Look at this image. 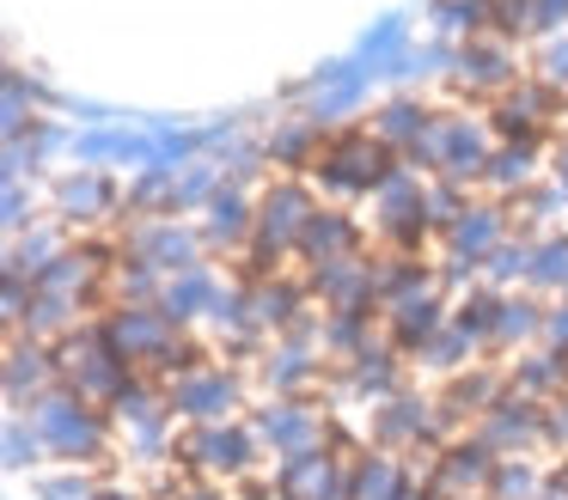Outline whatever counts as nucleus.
Here are the masks:
<instances>
[{"label": "nucleus", "mask_w": 568, "mask_h": 500, "mask_svg": "<svg viewBox=\"0 0 568 500\" xmlns=\"http://www.w3.org/2000/svg\"><path fill=\"white\" fill-rule=\"evenodd\" d=\"M165 402H172V415L190 427H221L245 409V385H239V373H226V366H196V373L165 385Z\"/></svg>", "instance_id": "obj_3"}, {"label": "nucleus", "mask_w": 568, "mask_h": 500, "mask_svg": "<svg viewBox=\"0 0 568 500\" xmlns=\"http://www.w3.org/2000/svg\"><path fill=\"white\" fill-rule=\"evenodd\" d=\"M62 207L74 220H99V207H111V190L99 177H68L62 183Z\"/></svg>", "instance_id": "obj_19"}, {"label": "nucleus", "mask_w": 568, "mask_h": 500, "mask_svg": "<svg viewBox=\"0 0 568 500\" xmlns=\"http://www.w3.org/2000/svg\"><path fill=\"white\" fill-rule=\"evenodd\" d=\"M348 451L312 446L294 458H275V500H355V476H348Z\"/></svg>", "instance_id": "obj_2"}, {"label": "nucleus", "mask_w": 568, "mask_h": 500, "mask_svg": "<svg viewBox=\"0 0 568 500\" xmlns=\"http://www.w3.org/2000/svg\"><path fill=\"white\" fill-rule=\"evenodd\" d=\"M324 177H331L336 190H367V183L385 177V146L348 134V141H336V153L324 159Z\"/></svg>", "instance_id": "obj_10"}, {"label": "nucleus", "mask_w": 568, "mask_h": 500, "mask_svg": "<svg viewBox=\"0 0 568 500\" xmlns=\"http://www.w3.org/2000/svg\"><path fill=\"white\" fill-rule=\"evenodd\" d=\"M31 421H38V433L50 439V458H68V463H99V458H111V415L104 409H92V402H80L68 385H55L50 397L31 409Z\"/></svg>", "instance_id": "obj_1"}, {"label": "nucleus", "mask_w": 568, "mask_h": 500, "mask_svg": "<svg viewBox=\"0 0 568 500\" xmlns=\"http://www.w3.org/2000/svg\"><path fill=\"white\" fill-rule=\"evenodd\" d=\"M99 500H141V494H129V488H99Z\"/></svg>", "instance_id": "obj_28"}, {"label": "nucleus", "mask_w": 568, "mask_h": 500, "mask_svg": "<svg viewBox=\"0 0 568 500\" xmlns=\"http://www.w3.org/2000/svg\"><path fill=\"white\" fill-rule=\"evenodd\" d=\"M0 451H7V470H38L43 458H50V439L38 433V421H31V415H13V421H7V433H0Z\"/></svg>", "instance_id": "obj_13"}, {"label": "nucleus", "mask_w": 568, "mask_h": 500, "mask_svg": "<svg viewBox=\"0 0 568 500\" xmlns=\"http://www.w3.org/2000/svg\"><path fill=\"white\" fill-rule=\"evenodd\" d=\"M348 476H355V500H404L416 488V470L397 451H373V446L348 463Z\"/></svg>", "instance_id": "obj_9"}, {"label": "nucleus", "mask_w": 568, "mask_h": 500, "mask_svg": "<svg viewBox=\"0 0 568 500\" xmlns=\"http://www.w3.org/2000/svg\"><path fill=\"white\" fill-rule=\"evenodd\" d=\"M495 451L483 446L477 433H465V439H453V446L440 451V458L428 463V488L440 500H465V494H489V476H495Z\"/></svg>", "instance_id": "obj_7"}, {"label": "nucleus", "mask_w": 568, "mask_h": 500, "mask_svg": "<svg viewBox=\"0 0 568 500\" xmlns=\"http://www.w3.org/2000/svg\"><path fill=\"white\" fill-rule=\"evenodd\" d=\"M404 43V19H385L379 31H367V43H361V55H373V61H385L392 49Z\"/></svg>", "instance_id": "obj_24"}, {"label": "nucleus", "mask_w": 568, "mask_h": 500, "mask_svg": "<svg viewBox=\"0 0 568 500\" xmlns=\"http://www.w3.org/2000/svg\"><path fill=\"white\" fill-rule=\"evenodd\" d=\"M465 500H489V494H465Z\"/></svg>", "instance_id": "obj_30"}, {"label": "nucleus", "mask_w": 568, "mask_h": 500, "mask_svg": "<svg viewBox=\"0 0 568 500\" xmlns=\"http://www.w3.org/2000/svg\"><path fill=\"white\" fill-rule=\"evenodd\" d=\"M544 494V476L531 458H501L489 476V500H538Z\"/></svg>", "instance_id": "obj_16"}, {"label": "nucleus", "mask_w": 568, "mask_h": 500, "mask_svg": "<svg viewBox=\"0 0 568 500\" xmlns=\"http://www.w3.org/2000/svg\"><path fill=\"white\" fill-rule=\"evenodd\" d=\"M263 385L275 390V397H306L312 385H318V360H312V348H294V341L275 336V348L263 354Z\"/></svg>", "instance_id": "obj_11"}, {"label": "nucleus", "mask_w": 568, "mask_h": 500, "mask_svg": "<svg viewBox=\"0 0 568 500\" xmlns=\"http://www.w3.org/2000/svg\"><path fill=\"white\" fill-rule=\"evenodd\" d=\"M7 226H26V190H19V183H7Z\"/></svg>", "instance_id": "obj_26"}, {"label": "nucleus", "mask_w": 568, "mask_h": 500, "mask_svg": "<svg viewBox=\"0 0 568 500\" xmlns=\"http://www.w3.org/2000/svg\"><path fill=\"white\" fill-rule=\"evenodd\" d=\"M531 280H538V287H568V238L538 244V263H531Z\"/></svg>", "instance_id": "obj_21"}, {"label": "nucleus", "mask_w": 568, "mask_h": 500, "mask_svg": "<svg viewBox=\"0 0 568 500\" xmlns=\"http://www.w3.org/2000/svg\"><path fill=\"white\" fill-rule=\"evenodd\" d=\"M245 232H257V214L245 207V195H239V190H221L209 202V238L214 244H239Z\"/></svg>", "instance_id": "obj_15"}, {"label": "nucleus", "mask_w": 568, "mask_h": 500, "mask_svg": "<svg viewBox=\"0 0 568 500\" xmlns=\"http://www.w3.org/2000/svg\"><path fill=\"white\" fill-rule=\"evenodd\" d=\"M544 336H550V348H556V354H568V299L544 312Z\"/></svg>", "instance_id": "obj_25"}, {"label": "nucleus", "mask_w": 568, "mask_h": 500, "mask_svg": "<svg viewBox=\"0 0 568 500\" xmlns=\"http://www.w3.org/2000/svg\"><path fill=\"white\" fill-rule=\"evenodd\" d=\"M178 500H226V494H221V488H209V482H190V488L178 482Z\"/></svg>", "instance_id": "obj_27"}, {"label": "nucleus", "mask_w": 568, "mask_h": 500, "mask_svg": "<svg viewBox=\"0 0 568 500\" xmlns=\"http://www.w3.org/2000/svg\"><path fill=\"white\" fill-rule=\"evenodd\" d=\"M477 439L495 451V458H526V451H538L544 446V402L507 390V397L477 421Z\"/></svg>", "instance_id": "obj_6"}, {"label": "nucleus", "mask_w": 568, "mask_h": 500, "mask_svg": "<svg viewBox=\"0 0 568 500\" xmlns=\"http://www.w3.org/2000/svg\"><path fill=\"white\" fill-rule=\"evenodd\" d=\"M544 446H550V451H568V397L544 402Z\"/></svg>", "instance_id": "obj_23"}, {"label": "nucleus", "mask_w": 568, "mask_h": 500, "mask_svg": "<svg viewBox=\"0 0 568 500\" xmlns=\"http://www.w3.org/2000/svg\"><path fill=\"white\" fill-rule=\"evenodd\" d=\"M38 500H99V482L80 463H68V470H50L38 482Z\"/></svg>", "instance_id": "obj_18"}, {"label": "nucleus", "mask_w": 568, "mask_h": 500, "mask_svg": "<svg viewBox=\"0 0 568 500\" xmlns=\"http://www.w3.org/2000/svg\"><path fill=\"white\" fill-rule=\"evenodd\" d=\"M544 336V312L531 299H501V317H495V348H519V341Z\"/></svg>", "instance_id": "obj_17"}, {"label": "nucleus", "mask_w": 568, "mask_h": 500, "mask_svg": "<svg viewBox=\"0 0 568 500\" xmlns=\"http://www.w3.org/2000/svg\"><path fill=\"white\" fill-rule=\"evenodd\" d=\"M251 433H257L263 451L275 458H294V451H312V446H331V421L312 409L306 397H275L251 415Z\"/></svg>", "instance_id": "obj_5"}, {"label": "nucleus", "mask_w": 568, "mask_h": 500, "mask_svg": "<svg viewBox=\"0 0 568 500\" xmlns=\"http://www.w3.org/2000/svg\"><path fill=\"white\" fill-rule=\"evenodd\" d=\"M562 190H568V153H562Z\"/></svg>", "instance_id": "obj_29"}, {"label": "nucleus", "mask_w": 568, "mask_h": 500, "mask_svg": "<svg viewBox=\"0 0 568 500\" xmlns=\"http://www.w3.org/2000/svg\"><path fill=\"white\" fill-rule=\"evenodd\" d=\"M531 263H538V244H495L489 251V280H514V275H531Z\"/></svg>", "instance_id": "obj_20"}, {"label": "nucleus", "mask_w": 568, "mask_h": 500, "mask_svg": "<svg viewBox=\"0 0 568 500\" xmlns=\"http://www.w3.org/2000/svg\"><path fill=\"white\" fill-rule=\"evenodd\" d=\"M62 378V366H55V348L50 341H31L19 336L13 348H7V402H13V415H31L43 397H50V385Z\"/></svg>", "instance_id": "obj_8"}, {"label": "nucleus", "mask_w": 568, "mask_h": 500, "mask_svg": "<svg viewBox=\"0 0 568 500\" xmlns=\"http://www.w3.org/2000/svg\"><path fill=\"white\" fill-rule=\"evenodd\" d=\"M373 348V324L367 312H331L324 317V354H336V360H355V354Z\"/></svg>", "instance_id": "obj_14"}, {"label": "nucleus", "mask_w": 568, "mask_h": 500, "mask_svg": "<svg viewBox=\"0 0 568 500\" xmlns=\"http://www.w3.org/2000/svg\"><path fill=\"white\" fill-rule=\"evenodd\" d=\"M214 299H221V280H214L209 268H190V275H172V280H165L160 312L172 317L178 329H184V324H196V317H209Z\"/></svg>", "instance_id": "obj_12"}, {"label": "nucleus", "mask_w": 568, "mask_h": 500, "mask_svg": "<svg viewBox=\"0 0 568 500\" xmlns=\"http://www.w3.org/2000/svg\"><path fill=\"white\" fill-rule=\"evenodd\" d=\"M178 458L202 476H251L263 458V446H257V433H251V421H221V427H190V433L178 439Z\"/></svg>", "instance_id": "obj_4"}, {"label": "nucleus", "mask_w": 568, "mask_h": 500, "mask_svg": "<svg viewBox=\"0 0 568 500\" xmlns=\"http://www.w3.org/2000/svg\"><path fill=\"white\" fill-rule=\"evenodd\" d=\"M416 129H422V110H416V104H392V110L379 116V134H385V141H409Z\"/></svg>", "instance_id": "obj_22"}]
</instances>
